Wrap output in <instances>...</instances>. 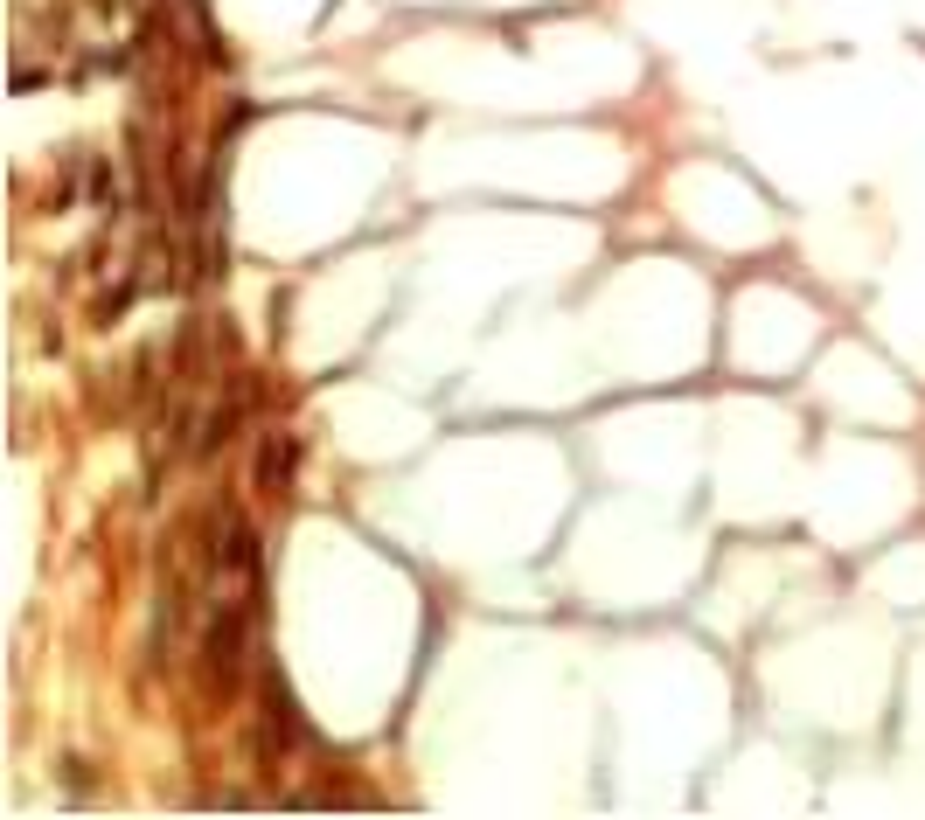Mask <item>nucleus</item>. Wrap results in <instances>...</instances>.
<instances>
[{
    "instance_id": "obj_1",
    "label": "nucleus",
    "mask_w": 925,
    "mask_h": 820,
    "mask_svg": "<svg viewBox=\"0 0 925 820\" xmlns=\"http://www.w3.org/2000/svg\"><path fill=\"white\" fill-rule=\"evenodd\" d=\"M251 619H258V598H251V591L216 605V619H209V633H202V661H209V682L216 688L244 682V633H251Z\"/></svg>"
},
{
    "instance_id": "obj_2",
    "label": "nucleus",
    "mask_w": 925,
    "mask_h": 820,
    "mask_svg": "<svg viewBox=\"0 0 925 820\" xmlns=\"http://www.w3.org/2000/svg\"><path fill=\"white\" fill-rule=\"evenodd\" d=\"M258 702H265V751H272V744H279V751L307 744V716L293 709V688H286V675H279V668H265Z\"/></svg>"
},
{
    "instance_id": "obj_3",
    "label": "nucleus",
    "mask_w": 925,
    "mask_h": 820,
    "mask_svg": "<svg viewBox=\"0 0 925 820\" xmlns=\"http://www.w3.org/2000/svg\"><path fill=\"white\" fill-rule=\"evenodd\" d=\"M293 459H300V445L279 438V431H265V445H258V487L265 494H286L293 487Z\"/></svg>"
}]
</instances>
